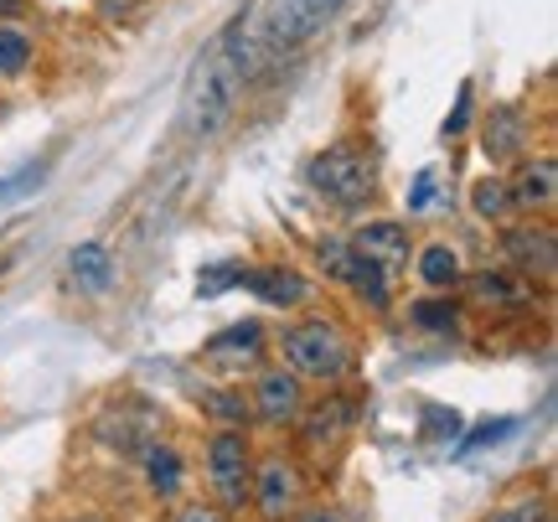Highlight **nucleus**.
<instances>
[{"instance_id": "obj_28", "label": "nucleus", "mask_w": 558, "mask_h": 522, "mask_svg": "<svg viewBox=\"0 0 558 522\" xmlns=\"http://www.w3.org/2000/svg\"><path fill=\"white\" fill-rule=\"evenodd\" d=\"M439 197V177L435 171H418L414 186H409V213H424V207H435Z\"/></svg>"}, {"instance_id": "obj_23", "label": "nucleus", "mask_w": 558, "mask_h": 522, "mask_svg": "<svg viewBox=\"0 0 558 522\" xmlns=\"http://www.w3.org/2000/svg\"><path fill=\"white\" fill-rule=\"evenodd\" d=\"M41 177H47V161L21 166L16 177H5V181H0V202H16V197H26V192H37Z\"/></svg>"}, {"instance_id": "obj_7", "label": "nucleus", "mask_w": 558, "mask_h": 522, "mask_svg": "<svg viewBox=\"0 0 558 522\" xmlns=\"http://www.w3.org/2000/svg\"><path fill=\"white\" fill-rule=\"evenodd\" d=\"M300 502V471L295 461H264L259 471H254V507H259L264 522H284L290 512H295Z\"/></svg>"}, {"instance_id": "obj_5", "label": "nucleus", "mask_w": 558, "mask_h": 522, "mask_svg": "<svg viewBox=\"0 0 558 522\" xmlns=\"http://www.w3.org/2000/svg\"><path fill=\"white\" fill-rule=\"evenodd\" d=\"M248 476H254V456H248V435L243 429H218L207 440V482L218 486L228 507H243L248 497Z\"/></svg>"}, {"instance_id": "obj_11", "label": "nucleus", "mask_w": 558, "mask_h": 522, "mask_svg": "<svg viewBox=\"0 0 558 522\" xmlns=\"http://www.w3.org/2000/svg\"><path fill=\"white\" fill-rule=\"evenodd\" d=\"M522 145H527V114H522L518 104H501V109H492V120H486V141H481L486 161H492V166L512 161V156H522Z\"/></svg>"}, {"instance_id": "obj_6", "label": "nucleus", "mask_w": 558, "mask_h": 522, "mask_svg": "<svg viewBox=\"0 0 558 522\" xmlns=\"http://www.w3.org/2000/svg\"><path fill=\"white\" fill-rule=\"evenodd\" d=\"M320 264H326V275H337V280L352 284V290H357L373 311H388V269H378L373 259H362L352 243L326 239V243H320Z\"/></svg>"}, {"instance_id": "obj_26", "label": "nucleus", "mask_w": 558, "mask_h": 522, "mask_svg": "<svg viewBox=\"0 0 558 522\" xmlns=\"http://www.w3.org/2000/svg\"><path fill=\"white\" fill-rule=\"evenodd\" d=\"M414 321L429 326V331H450V326H456V305H445V301H418V305H414Z\"/></svg>"}, {"instance_id": "obj_10", "label": "nucleus", "mask_w": 558, "mask_h": 522, "mask_svg": "<svg viewBox=\"0 0 558 522\" xmlns=\"http://www.w3.org/2000/svg\"><path fill=\"white\" fill-rule=\"evenodd\" d=\"M362 259H373L378 269H403L409 264V228L393 218H378V222H362L357 239H352Z\"/></svg>"}, {"instance_id": "obj_2", "label": "nucleus", "mask_w": 558, "mask_h": 522, "mask_svg": "<svg viewBox=\"0 0 558 522\" xmlns=\"http://www.w3.org/2000/svg\"><path fill=\"white\" fill-rule=\"evenodd\" d=\"M305 181H311L316 197L337 202V207H357V202H367L373 186H378V161H373L362 145L341 141V145H326L316 161L305 166Z\"/></svg>"}, {"instance_id": "obj_24", "label": "nucleus", "mask_w": 558, "mask_h": 522, "mask_svg": "<svg viewBox=\"0 0 558 522\" xmlns=\"http://www.w3.org/2000/svg\"><path fill=\"white\" fill-rule=\"evenodd\" d=\"M507 207H512L507 181H481V186H476V213H481V218H501Z\"/></svg>"}, {"instance_id": "obj_22", "label": "nucleus", "mask_w": 558, "mask_h": 522, "mask_svg": "<svg viewBox=\"0 0 558 522\" xmlns=\"http://www.w3.org/2000/svg\"><path fill=\"white\" fill-rule=\"evenodd\" d=\"M243 264H213V269H202V280H197V290L213 301V295H222V290H233V284H243Z\"/></svg>"}, {"instance_id": "obj_16", "label": "nucleus", "mask_w": 558, "mask_h": 522, "mask_svg": "<svg viewBox=\"0 0 558 522\" xmlns=\"http://www.w3.org/2000/svg\"><path fill=\"white\" fill-rule=\"evenodd\" d=\"M68 269H73V280H78L83 290H94V295H104V290L114 284V259H109L104 243H78V248L68 254Z\"/></svg>"}, {"instance_id": "obj_8", "label": "nucleus", "mask_w": 558, "mask_h": 522, "mask_svg": "<svg viewBox=\"0 0 558 522\" xmlns=\"http://www.w3.org/2000/svg\"><path fill=\"white\" fill-rule=\"evenodd\" d=\"M501 248H507V259L518 264L522 275H554L558 264V243H554V228H533V222H522V228H507V239H501Z\"/></svg>"}, {"instance_id": "obj_1", "label": "nucleus", "mask_w": 558, "mask_h": 522, "mask_svg": "<svg viewBox=\"0 0 558 522\" xmlns=\"http://www.w3.org/2000/svg\"><path fill=\"white\" fill-rule=\"evenodd\" d=\"M239 94H243V73H239V62H233L228 37H222V41H213V47L192 62V73H186V88H181V124H186L197 141L218 135L222 124L233 120Z\"/></svg>"}, {"instance_id": "obj_9", "label": "nucleus", "mask_w": 558, "mask_h": 522, "mask_svg": "<svg viewBox=\"0 0 558 522\" xmlns=\"http://www.w3.org/2000/svg\"><path fill=\"white\" fill-rule=\"evenodd\" d=\"M465 295L481 311H527L533 305V284L518 280V275H501V269H481L465 280Z\"/></svg>"}, {"instance_id": "obj_21", "label": "nucleus", "mask_w": 558, "mask_h": 522, "mask_svg": "<svg viewBox=\"0 0 558 522\" xmlns=\"http://www.w3.org/2000/svg\"><path fill=\"white\" fill-rule=\"evenodd\" d=\"M202 409H207V414H218L222 429H243V420H248L243 393H202Z\"/></svg>"}, {"instance_id": "obj_31", "label": "nucleus", "mask_w": 558, "mask_h": 522, "mask_svg": "<svg viewBox=\"0 0 558 522\" xmlns=\"http://www.w3.org/2000/svg\"><path fill=\"white\" fill-rule=\"evenodd\" d=\"M171 522H228V518H222L218 507H181Z\"/></svg>"}, {"instance_id": "obj_34", "label": "nucleus", "mask_w": 558, "mask_h": 522, "mask_svg": "<svg viewBox=\"0 0 558 522\" xmlns=\"http://www.w3.org/2000/svg\"><path fill=\"white\" fill-rule=\"evenodd\" d=\"M21 5L26 0H0V16H21Z\"/></svg>"}, {"instance_id": "obj_4", "label": "nucleus", "mask_w": 558, "mask_h": 522, "mask_svg": "<svg viewBox=\"0 0 558 522\" xmlns=\"http://www.w3.org/2000/svg\"><path fill=\"white\" fill-rule=\"evenodd\" d=\"M347 0H269L264 5L259 26L248 32L259 52H290L300 41H311L326 26V21L337 16Z\"/></svg>"}, {"instance_id": "obj_14", "label": "nucleus", "mask_w": 558, "mask_h": 522, "mask_svg": "<svg viewBox=\"0 0 558 522\" xmlns=\"http://www.w3.org/2000/svg\"><path fill=\"white\" fill-rule=\"evenodd\" d=\"M243 284H248V290H254L264 305H279V311H284V305H300V301H305V280H300L295 269H284V264L248 269V275H243Z\"/></svg>"}, {"instance_id": "obj_13", "label": "nucleus", "mask_w": 558, "mask_h": 522, "mask_svg": "<svg viewBox=\"0 0 558 522\" xmlns=\"http://www.w3.org/2000/svg\"><path fill=\"white\" fill-rule=\"evenodd\" d=\"M518 207H533V213H548L558 197V166L554 156H538V161H527L518 171V186H507Z\"/></svg>"}, {"instance_id": "obj_25", "label": "nucleus", "mask_w": 558, "mask_h": 522, "mask_svg": "<svg viewBox=\"0 0 558 522\" xmlns=\"http://www.w3.org/2000/svg\"><path fill=\"white\" fill-rule=\"evenodd\" d=\"M486 522H548V507L538 502V497H527V502H507L497 507Z\"/></svg>"}, {"instance_id": "obj_19", "label": "nucleus", "mask_w": 558, "mask_h": 522, "mask_svg": "<svg viewBox=\"0 0 558 522\" xmlns=\"http://www.w3.org/2000/svg\"><path fill=\"white\" fill-rule=\"evenodd\" d=\"M418 280L429 284V290H450L460 284V254L450 243H429L424 254H418Z\"/></svg>"}, {"instance_id": "obj_27", "label": "nucleus", "mask_w": 558, "mask_h": 522, "mask_svg": "<svg viewBox=\"0 0 558 522\" xmlns=\"http://www.w3.org/2000/svg\"><path fill=\"white\" fill-rule=\"evenodd\" d=\"M512 429H518V420H486L476 429V435H471V440H460V450H481V445H501L507 440V435H512Z\"/></svg>"}, {"instance_id": "obj_29", "label": "nucleus", "mask_w": 558, "mask_h": 522, "mask_svg": "<svg viewBox=\"0 0 558 522\" xmlns=\"http://www.w3.org/2000/svg\"><path fill=\"white\" fill-rule=\"evenodd\" d=\"M424 424H429V435H435V440H456V435H460V414H456V409L445 414V409H435V403H429V409H424Z\"/></svg>"}, {"instance_id": "obj_17", "label": "nucleus", "mask_w": 558, "mask_h": 522, "mask_svg": "<svg viewBox=\"0 0 558 522\" xmlns=\"http://www.w3.org/2000/svg\"><path fill=\"white\" fill-rule=\"evenodd\" d=\"M347 424H352V403L341 399V393H331L326 403H316V409L305 414V440H311V445H326V440H337Z\"/></svg>"}, {"instance_id": "obj_12", "label": "nucleus", "mask_w": 558, "mask_h": 522, "mask_svg": "<svg viewBox=\"0 0 558 522\" xmlns=\"http://www.w3.org/2000/svg\"><path fill=\"white\" fill-rule=\"evenodd\" d=\"M254 409L264 424H284L300 414V383L295 373H259L254 383Z\"/></svg>"}, {"instance_id": "obj_20", "label": "nucleus", "mask_w": 558, "mask_h": 522, "mask_svg": "<svg viewBox=\"0 0 558 522\" xmlns=\"http://www.w3.org/2000/svg\"><path fill=\"white\" fill-rule=\"evenodd\" d=\"M26 62H32V37L16 26H0V73L16 78V73H26Z\"/></svg>"}, {"instance_id": "obj_3", "label": "nucleus", "mask_w": 558, "mask_h": 522, "mask_svg": "<svg viewBox=\"0 0 558 522\" xmlns=\"http://www.w3.org/2000/svg\"><path fill=\"white\" fill-rule=\"evenodd\" d=\"M279 352H284L295 378H316V383H337V378H347V367H352V347L341 337V326H331V321L284 326Z\"/></svg>"}, {"instance_id": "obj_18", "label": "nucleus", "mask_w": 558, "mask_h": 522, "mask_svg": "<svg viewBox=\"0 0 558 522\" xmlns=\"http://www.w3.org/2000/svg\"><path fill=\"white\" fill-rule=\"evenodd\" d=\"M145 482L156 497H177L181 486V456L171 445H145Z\"/></svg>"}, {"instance_id": "obj_32", "label": "nucleus", "mask_w": 558, "mask_h": 522, "mask_svg": "<svg viewBox=\"0 0 558 522\" xmlns=\"http://www.w3.org/2000/svg\"><path fill=\"white\" fill-rule=\"evenodd\" d=\"M135 5H145V0H99V16H109V21H120V16H130Z\"/></svg>"}, {"instance_id": "obj_30", "label": "nucleus", "mask_w": 558, "mask_h": 522, "mask_svg": "<svg viewBox=\"0 0 558 522\" xmlns=\"http://www.w3.org/2000/svg\"><path fill=\"white\" fill-rule=\"evenodd\" d=\"M465 124H471V83H460V94H456V114L445 120V141H450V135H465Z\"/></svg>"}, {"instance_id": "obj_15", "label": "nucleus", "mask_w": 558, "mask_h": 522, "mask_svg": "<svg viewBox=\"0 0 558 522\" xmlns=\"http://www.w3.org/2000/svg\"><path fill=\"white\" fill-rule=\"evenodd\" d=\"M213 362H254L264 352V326L259 321H239L228 326V331H218L213 342L202 347Z\"/></svg>"}, {"instance_id": "obj_33", "label": "nucleus", "mask_w": 558, "mask_h": 522, "mask_svg": "<svg viewBox=\"0 0 558 522\" xmlns=\"http://www.w3.org/2000/svg\"><path fill=\"white\" fill-rule=\"evenodd\" d=\"M295 522H341V512H331V507H311V512H300Z\"/></svg>"}]
</instances>
